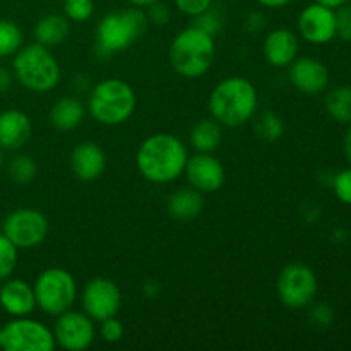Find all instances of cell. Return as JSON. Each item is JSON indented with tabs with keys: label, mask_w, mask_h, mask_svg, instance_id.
<instances>
[{
	"label": "cell",
	"mask_w": 351,
	"mask_h": 351,
	"mask_svg": "<svg viewBox=\"0 0 351 351\" xmlns=\"http://www.w3.org/2000/svg\"><path fill=\"white\" fill-rule=\"evenodd\" d=\"M55 336V345L65 351H84L95 343L96 339V322L86 314L69 308L64 314L55 317V324L51 328Z\"/></svg>",
	"instance_id": "11"
},
{
	"label": "cell",
	"mask_w": 351,
	"mask_h": 351,
	"mask_svg": "<svg viewBox=\"0 0 351 351\" xmlns=\"http://www.w3.org/2000/svg\"><path fill=\"white\" fill-rule=\"evenodd\" d=\"M254 132L266 143H276L285 136V122L276 112H267L254 115Z\"/></svg>",
	"instance_id": "25"
},
{
	"label": "cell",
	"mask_w": 351,
	"mask_h": 351,
	"mask_svg": "<svg viewBox=\"0 0 351 351\" xmlns=\"http://www.w3.org/2000/svg\"><path fill=\"white\" fill-rule=\"evenodd\" d=\"M343 151H345L346 160H348L351 165V123H350L348 130H346L345 137H343Z\"/></svg>",
	"instance_id": "41"
},
{
	"label": "cell",
	"mask_w": 351,
	"mask_h": 351,
	"mask_svg": "<svg viewBox=\"0 0 351 351\" xmlns=\"http://www.w3.org/2000/svg\"><path fill=\"white\" fill-rule=\"evenodd\" d=\"M184 177L187 178V184L201 194H213L223 187L226 171L213 153H195L194 156H189Z\"/></svg>",
	"instance_id": "13"
},
{
	"label": "cell",
	"mask_w": 351,
	"mask_h": 351,
	"mask_svg": "<svg viewBox=\"0 0 351 351\" xmlns=\"http://www.w3.org/2000/svg\"><path fill=\"white\" fill-rule=\"evenodd\" d=\"M173 3L178 12L194 19L213 5V0H173Z\"/></svg>",
	"instance_id": "35"
},
{
	"label": "cell",
	"mask_w": 351,
	"mask_h": 351,
	"mask_svg": "<svg viewBox=\"0 0 351 351\" xmlns=\"http://www.w3.org/2000/svg\"><path fill=\"white\" fill-rule=\"evenodd\" d=\"M215 36L194 24L178 31L168 48L171 69L185 79H199L208 74L215 64Z\"/></svg>",
	"instance_id": "3"
},
{
	"label": "cell",
	"mask_w": 351,
	"mask_h": 351,
	"mask_svg": "<svg viewBox=\"0 0 351 351\" xmlns=\"http://www.w3.org/2000/svg\"><path fill=\"white\" fill-rule=\"evenodd\" d=\"M0 307L10 317H26L36 311L33 285L19 278H7L0 283Z\"/></svg>",
	"instance_id": "18"
},
{
	"label": "cell",
	"mask_w": 351,
	"mask_h": 351,
	"mask_svg": "<svg viewBox=\"0 0 351 351\" xmlns=\"http://www.w3.org/2000/svg\"><path fill=\"white\" fill-rule=\"evenodd\" d=\"M3 167V149H0V168Z\"/></svg>",
	"instance_id": "44"
},
{
	"label": "cell",
	"mask_w": 351,
	"mask_h": 351,
	"mask_svg": "<svg viewBox=\"0 0 351 351\" xmlns=\"http://www.w3.org/2000/svg\"><path fill=\"white\" fill-rule=\"evenodd\" d=\"M146 12L147 21L151 24H156V26H165V24L170 23L171 19V9L165 2L158 0V2L151 3L147 9H144Z\"/></svg>",
	"instance_id": "36"
},
{
	"label": "cell",
	"mask_w": 351,
	"mask_h": 351,
	"mask_svg": "<svg viewBox=\"0 0 351 351\" xmlns=\"http://www.w3.org/2000/svg\"><path fill=\"white\" fill-rule=\"evenodd\" d=\"M298 34L311 45H328L336 38L335 9L314 2L304 7L297 19Z\"/></svg>",
	"instance_id": "14"
},
{
	"label": "cell",
	"mask_w": 351,
	"mask_h": 351,
	"mask_svg": "<svg viewBox=\"0 0 351 351\" xmlns=\"http://www.w3.org/2000/svg\"><path fill=\"white\" fill-rule=\"evenodd\" d=\"M71 34V21L64 14H47L34 24V41L43 47L53 48L65 43Z\"/></svg>",
	"instance_id": "22"
},
{
	"label": "cell",
	"mask_w": 351,
	"mask_h": 351,
	"mask_svg": "<svg viewBox=\"0 0 351 351\" xmlns=\"http://www.w3.org/2000/svg\"><path fill=\"white\" fill-rule=\"evenodd\" d=\"M36 307L50 317L64 314L77 300V283L64 267H47L33 283Z\"/></svg>",
	"instance_id": "7"
},
{
	"label": "cell",
	"mask_w": 351,
	"mask_h": 351,
	"mask_svg": "<svg viewBox=\"0 0 351 351\" xmlns=\"http://www.w3.org/2000/svg\"><path fill=\"white\" fill-rule=\"evenodd\" d=\"M0 348L5 351H53L55 336L51 328L31 315L12 317L0 328Z\"/></svg>",
	"instance_id": "9"
},
{
	"label": "cell",
	"mask_w": 351,
	"mask_h": 351,
	"mask_svg": "<svg viewBox=\"0 0 351 351\" xmlns=\"http://www.w3.org/2000/svg\"><path fill=\"white\" fill-rule=\"evenodd\" d=\"M106 153L98 143H79L71 153V171L77 180L95 182L105 173Z\"/></svg>",
	"instance_id": "17"
},
{
	"label": "cell",
	"mask_w": 351,
	"mask_h": 351,
	"mask_svg": "<svg viewBox=\"0 0 351 351\" xmlns=\"http://www.w3.org/2000/svg\"><path fill=\"white\" fill-rule=\"evenodd\" d=\"M149 21L144 9L130 5L129 9L110 12L96 26V53L112 57L132 47L146 33Z\"/></svg>",
	"instance_id": "6"
},
{
	"label": "cell",
	"mask_w": 351,
	"mask_h": 351,
	"mask_svg": "<svg viewBox=\"0 0 351 351\" xmlns=\"http://www.w3.org/2000/svg\"><path fill=\"white\" fill-rule=\"evenodd\" d=\"M33 134L29 115L23 110L9 108L0 113V149L19 151Z\"/></svg>",
	"instance_id": "19"
},
{
	"label": "cell",
	"mask_w": 351,
	"mask_h": 351,
	"mask_svg": "<svg viewBox=\"0 0 351 351\" xmlns=\"http://www.w3.org/2000/svg\"><path fill=\"white\" fill-rule=\"evenodd\" d=\"M143 291L147 298H156L160 293V285L156 281H144Z\"/></svg>",
	"instance_id": "40"
},
{
	"label": "cell",
	"mask_w": 351,
	"mask_h": 351,
	"mask_svg": "<svg viewBox=\"0 0 351 351\" xmlns=\"http://www.w3.org/2000/svg\"><path fill=\"white\" fill-rule=\"evenodd\" d=\"M24 36L21 27L10 19H0V58L14 57L21 50Z\"/></svg>",
	"instance_id": "26"
},
{
	"label": "cell",
	"mask_w": 351,
	"mask_h": 351,
	"mask_svg": "<svg viewBox=\"0 0 351 351\" xmlns=\"http://www.w3.org/2000/svg\"><path fill=\"white\" fill-rule=\"evenodd\" d=\"M319 283L314 269L305 263H290L280 271L276 293L281 304L291 311L307 308L317 297Z\"/></svg>",
	"instance_id": "8"
},
{
	"label": "cell",
	"mask_w": 351,
	"mask_h": 351,
	"mask_svg": "<svg viewBox=\"0 0 351 351\" xmlns=\"http://www.w3.org/2000/svg\"><path fill=\"white\" fill-rule=\"evenodd\" d=\"M82 311L95 322L119 315L122 308V291L113 280L96 276L84 285L81 291Z\"/></svg>",
	"instance_id": "12"
},
{
	"label": "cell",
	"mask_w": 351,
	"mask_h": 351,
	"mask_svg": "<svg viewBox=\"0 0 351 351\" xmlns=\"http://www.w3.org/2000/svg\"><path fill=\"white\" fill-rule=\"evenodd\" d=\"M191 146L195 153H215L223 141V125L216 122L213 117L201 119L192 125L189 134Z\"/></svg>",
	"instance_id": "23"
},
{
	"label": "cell",
	"mask_w": 351,
	"mask_h": 351,
	"mask_svg": "<svg viewBox=\"0 0 351 351\" xmlns=\"http://www.w3.org/2000/svg\"><path fill=\"white\" fill-rule=\"evenodd\" d=\"M264 26H266V17L259 10L249 12L245 16V19H243V27H245V31H249L252 34L261 33L264 29Z\"/></svg>",
	"instance_id": "37"
},
{
	"label": "cell",
	"mask_w": 351,
	"mask_h": 351,
	"mask_svg": "<svg viewBox=\"0 0 351 351\" xmlns=\"http://www.w3.org/2000/svg\"><path fill=\"white\" fill-rule=\"evenodd\" d=\"M261 7L264 9H271V10H278V9H283V7L290 5L293 0H256Z\"/></svg>",
	"instance_id": "39"
},
{
	"label": "cell",
	"mask_w": 351,
	"mask_h": 351,
	"mask_svg": "<svg viewBox=\"0 0 351 351\" xmlns=\"http://www.w3.org/2000/svg\"><path fill=\"white\" fill-rule=\"evenodd\" d=\"M194 26H197V27H201L202 31H206V33H209L211 34V36H216V34L219 33V31H221V27H223V16H221V12H219L218 9H216V7H209L208 10H206V12H202V14H199L197 17H194Z\"/></svg>",
	"instance_id": "30"
},
{
	"label": "cell",
	"mask_w": 351,
	"mask_h": 351,
	"mask_svg": "<svg viewBox=\"0 0 351 351\" xmlns=\"http://www.w3.org/2000/svg\"><path fill=\"white\" fill-rule=\"evenodd\" d=\"M291 86L302 95L317 96L329 86V69L315 57H297L288 67Z\"/></svg>",
	"instance_id": "15"
},
{
	"label": "cell",
	"mask_w": 351,
	"mask_h": 351,
	"mask_svg": "<svg viewBox=\"0 0 351 351\" xmlns=\"http://www.w3.org/2000/svg\"><path fill=\"white\" fill-rule=\"evenodd\" d=\"M298 51H300V41L297 34L288 27L271 29L264 38L263 55L271 67L288 69L298 57Z\"/></svg>",
	"instance_id": "16"
},
{
	"label": "cell",
	"mask_w": 351,
	"mask_h": 351,
	"mask_svg": "<svg viewBox=\"0 0 351 351\" xmlns=\"http://www.w3.org/2000/svg\"><path fill=\"white\" fill-rule=\"evenodd\" d=\"M86 113V105L77 96H62L51 105L48 120L58 132H72L84 122Z\"/></svg>",
	"instance_id": "20"
},
{
	"label": "cell",
	"mask_w": 351,
	"mask_h": 351,
	"mask_svg": "<svg viewBox=\"0 0 351 351\" xmlns=\"http://www.w3.org/2000/svg\"><path fill=\"white\" fill-rule=\"evenodd\" d=\"M64 16L71 23H88L95 14V0H65Z\"/></svg>",
	"instance_id": "29"
},
{
	"label": "cell",
	"mask_w": 351,
	"mask_h": 351,
	"mask_svg": "<svg viewBox=\"0 0 351 351\" xmlns=\"http://www.w3.org/2000/svg\"><path fill=\"white\" fill-rule=\"evenodd\" d=\"M58 2H65V0H58Z\"/></svg>",
	"instance_id": "45"
},
{
	"label": "cell",
	"mask_w": 351,
	"mask_h": 351,
	"mask_svg": "<svg viewBox=\"0 0 351 351\" xmlns=\"http://www.w3.org/2000/svg\"><path fill=\"white\" fill-rule=\"evenodd\" d=\"M328 115L339 123H351V86H338L326 95Z\"/></svg>",
	"instance_id": "24"
},
{
	"label": "cell",
	"mask_w": 351,
	"mask_h": 351,
	"mask_svg": "<svg viewBox=\"0 0 351 351\" xmlns=\"http://www.w3.org/2000/svg\"><path fill=\"white\" fill-rule=\"evenodd\" d=\"M12 74L27 91L47 95L60 84L62 69L50 48L34 41L14 55Z\"/></svg>",
	"instance_id": "5"
},
{
	"label": "cell",
	"mask_w": 351,
	"mask_h": 351,
	"mask_svg": "<svg viewBox=\"0 0 351 351\" xmlns=\"http://www.w3.org/2000/svg\"><path fill=\"white\" fill-rule=\"evenodd\" d=\"M259 108V93L252 81L242 75L221 79L208 98L209 117L223 127L237 129L250 122Z\"/></svg>",
	"instance_id": "2"
},
{
	"label": "cell",
	"mask_w": 351,
	"mask_h": 351,
	"mask_svg": "<svg viewBox=\"0 0 351 351\" xmlns=\"http://www.w3.org/2000/svg\"><path fill=\"white\" fill-rule=\"evenodd\" d=\"M311 311H308V317H311V322L317 328H329L335 321V311L332 307H329L328 304H315L308 305Z\"/></svg>",
	"instance_id": "34"
},
{
	"label": "cell",
	"mask_w": 351,
	"mask_h": 351,
	"mask_svg": "<svg viewBox=\"0 0 351 351\" xmlns=\"http://www.w3.org/2000/svg\"><path fill=\"white\" fill-rule=\"evenodd\" d=\"M99 324V336H101V339L105 343H108V345H115V343H120L122 341L123 335H125V328H123L122 321H119L115 317H110V319H105V321L98 322Z\"/></svg>",
	"instance_id": "32"
},
{
	"label": "cell",
	"mask_w": 351,
	"mask_h": 351,
	"mask_svg": "<svg viewBox=\"0 0 351 351\" xmlns=\"http://www.w3.org/2000/svg\"><path fill=\"white\" fill-rule=\"evenodd\" d=\"M336 38L343 41H351V3H343L335 9Z\"/></svg>",
	"instance_id": "33"
},
{
	"label": "cell",
	"mask_w": 351,
	"mask_h": 351,
	"mask_svg": "<svg viewBox=\"0 0 351 351\" xmlns=\"http://www.w3.org/2000/svg\"><path fill=\"white\" fill-rule=\"evenodd\" d=\"M331 187L339 202L351 206V168L338 171V173L332 177Z\"/></svg>",
	"instance_id": "31"
},
{
	"label": "cell",
	"mask_w": 351,
	"mask_h": 351,
	"mask_svg": "<svg viewBox=\"0 0 351 351\" xmlns=\"http://www.w3.org/2000/svg\"><path fill=\"white\" fill-rule=\"evenodd\" d=\"M17 252L19 249L0 232V283L12 276L16 271L17 259H19Z\"/></svg>",
	"instance_id": "28"
},
{
	"label": "cell",
	"mask_w": 351,
	"mask_h": 351,
	"mask_svg": "<svg viewBox=\"0 0 351 351\" xmlns=\"http://www.w3.org/2000/svg\"><path fill=\"white\" fill-rule=\"evenodd\" d=\"M132 7H137V9H147L151 3L158 2V0H127Z\"/></svg>",
	"instance_id": "43"
},
{
	"label": "cell",
	"mask_w": 351,
	"mask_h": 351,
	"mask_svg": "<svg viewBox=\"0 0 351 351\" xmlns=\"http://www.w3.org/2000/svg\"><path fill=\"white\" fill-rule=\"evenodd\" d=\"M314 2L329 7V9H338L339 5H343V3H348L350 0H314Z\"/></svg>",
	"instance_id": "42"
},
{
	"label": "cell",
	"mask_w": 351,
	"mask_h": 351,
	"mask_svg": "<svg viewBox=\"0 0 351 351\" xmlns=\"http://www.w3.org/2000/svg\"><path fill=\"white\" fill-rule=\"evenodd\" d=\"M50 225L47 216L34 208L10 211L2 223V233L19 250L36 249L47 240Z\"/></svg>",
	"instance_id": "10"
},
{
	"label": "cell",
	"mask_w": 351,
	"mask_h": 351,
	"mask_svg": "<svg viewBox=\"0 0 351 351\" xmlns=\"http://www.w3.org/2000/svg\"><path fill=\"white\" fill-rule=\"evenodd\" d=\"M137 108L136 89L120 77H106L91 86L86 110L93 120L105 127L129 122Z\"/></svg>",
	"instance_id": "4"
},
{
	"label": "cell",
	"mask_w": 351,
	"mask_h": 351,
	"mask_svg": "<svg viewBox=\"0 0 351 351\" xmlns=\"http://www.w3.org/2000/svg\"><path fill=\"white\" fill-rule=\"evenodd\" d=\"M7 173L10 180L19 185H26L34 180L38 173V165L33 156L29 154H17L7 165Z\"/></svg>",
	"instance_id": "27"
},
{
	"label": "cell",
	"mask_w": 351,
	"mask_h": 351,
	"mask_svg": "<svg viewBox=\"0 0 351 351\" xmlns=\"http://www.w3.org/2000/svg\"><path fill=\"white\" fill-rule=\"evenodd\" d=\"M12 81H14L12 72H10L9 69H5L0 65V95L9 91L10 86H12Z\"/></svg>",
	"instance_id": "38"
},
{
	"label": "cell",
	"mask_w": 351,
	"mask_h": 351,
	"mask_svg": "<svg viewBox=\"0 0 351 351\" xmlns=\"http://www.w3.org/2000/svg\"><path fill=\"white\" fill-rule=\"evenodd\" d=\"M204 209V194L189 187L177 189L171 192L167 201V211L177 221H192Z\"/></svg>",
	"instance_id": "21"
},
{
	"label": "cell",
	"mask_w": 351,
	"mask_h": 351,
	"mask_svg": "<svg viewBox=\"0 0 351 351\" xmlns=\"http://www.w3.org/2000/svg\"><path fill=\"white\" fill-rule=\"evenodd\" d=\"M189 149L180 137L170 132H156L139 144L136 167L141 177L154 185L173 184L184 175Z\"/></svg>",
	"instance_id": "1"
}]
</instances>
